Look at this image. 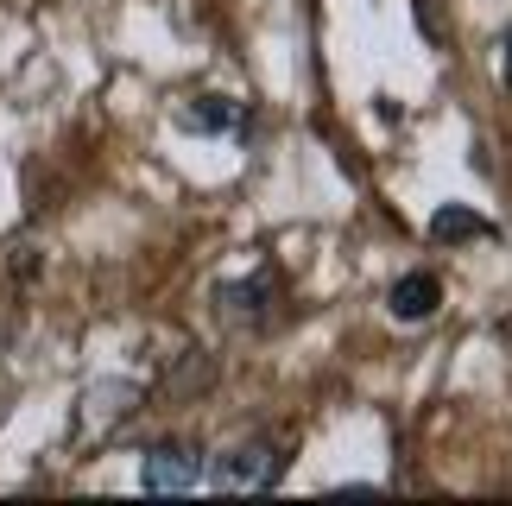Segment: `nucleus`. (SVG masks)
Instances as JSON below:
<instances>
[{
  "mask_svg": "<svg viewBox=\"0 0 512 506\" xmlns=\"http://www.w3.org/2000/svg\"><path fill=\"white\" fill-rule=\"evenodd\" d=\"M430 241H443V247H456V241H494V222L475 216V209H462V203H449L430 216Z\"/></svg>",
  "mask_w": 512,
  "mask_h": 506,
  "instance_id": "obj_6",
  "label": "nucleus"
},
{
  "mask_svg": "<svg viewBox=\"0 0 512 506\" xmlns=\"http://www.w3.org/2000/svg\"><path fill=\"white\" fill-rule=\"evenodd\" d=\"M500 76H506V83H512V26L500 32Z\"/></svg>",
  "mask_w": 512,
  "mask_h": 506,
  "instance_id": "obj_7",
  "label": "nucleus"
},
{
  "mask_svg": "<svg viewBox=\"0 0 512 506\" xmlns=\"http://www.w3.org/2000/svg\"><path fill=\"white\" fill-rule=\"evenodd\" d=\"M272 298H279V285H272L266 272H253V279H234V285H215V304H222L228 323H266Z\"/></svg>",
  "mask_w": 512,
  "mask_h": 506,
  "instance_id": "obj_3",
  "label": "nucleus"
},
{
  "mask_svg": "<svg viewBox=\"0 0 512 506\" xmlns=\"http://www.w3.org/2000/svg\"><path fill=\"white\" fill-rule=\"evenodd\" d=\"M437 304H443V285H437V272H405V279L386 291V310H392L399 323H424Z\"/></svg>",
  "mask_w": 512,
  "mask_h": 506,
  "instance_id": "obj_4",
  "label": "nucleus"
},
{
  "mask_svg": "<svg viewBox=\"0 0 512 506\" xmlns=\"http://www.w3.org/2000/svg\"><path fill=\"white\" fill-rule=\"evenodd\" d=\"M177 127H190V133H234V127H241V102H228V95H190V102L177 108Z\"/></svg>",
  "mask_w": 512,
  "mask_h": 506,
  "instance_id": "obj_5",
  "label": "nucleus"
},
{
  "mask_svg": "<svg viewBox=\"0 0 512 506\" xmlns=\"http://www.w3.org/2000/svg\"><path fill=\"white\" fill-rule=\"evenodd\" d=\"M279 469H285L279 443H266V437H241V443H228V450L215 456L209 481H215L222 494H266L272 481H279Z\"/></svg>",
  "mask_w": 512,
  "mask_h": 506,
  "instance_id": "obj_1",
  "label": "nucleus"
},
{
  "mask_svg": "<svg viewBox=\"0 0 512 506\" xmlns=\"http://www.w3.org/2000/svg\"><path fill=\"white\" fill-rule=\"evenodd\" d=\"M196 481H203V456H196L190 443H152L140 456V488L146 494H196Z\"/></svg>",
  "mask_w": 512,
  "mask_h": 506,
  "instance_id": "obj_2",
  "label": "nucleus"
}]
</instances>
